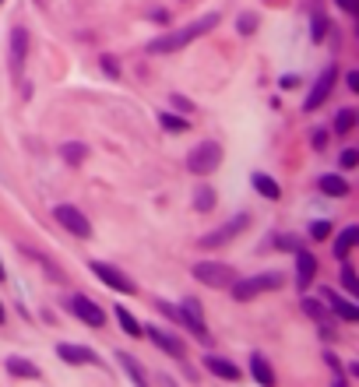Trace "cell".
<instances>
[{"instance_id":"d6986e66","label":"cell","mask_w":359,"mask_h":387,"mask_svg":"<svg viewBox=\"0 0 359 387\" xmlns=\"http://www.w3.org/2000/svg\"><path fill=\"white\" fill-rule=\"evenodd\" d=\"M250 285H254V292H279L285 285V275L282 272H261L250 278Z\"/></svg>"},{"instance_id":"7402d4cb","label":"cell","mask_w":359,"mask_h":387,"mask_svg":"<svg viewBox=\"0 0 359 387\" xmlns=\"http://www.w3.org/2000/svg\"><path fill=\"white\" fill-rule=\"evenodd\" d=\"M8 373L11 377H25V380H36L39 377V366H32L28 360H21V355H11V360H8Z\"/></svg>"},{"instance_id":"30bf717a","label":"cell","mask_w":359,"mask_h":387,"mask_svg":"<svg viewBox=\"0 0 359 387\" xmlns=\"http://www.w3.org/2000/svg\"><path fill=\"white\" fill-rule=\"evenodd\" d=\"M71 313L78 317V320H85L88 327H102L106 324V310L96 303V300H88V296H71Z\"/></svg>"},{"instance_id":"1f68e13d","label":"cell","mask_w":359,"mask_h":387,"mask_svg":"<svg viewBox=\"0 0 359 387\" xmlns=\"http://www.w3.org/2000/svg\"><path fill=\"white\" fill-rule=\"evenodd\" d=\"M236 28H239L243 36H254V32H257V14H239Z\"/></svg>"},{"instance_id":"3957f363","label":"cell","mask_w":359,"mask_h":387,"mask_svg":"<svg viewBox=\"0 0 359 387\" xmlns=\"http://www.w3.org/2000/svg\"><path fill=\"white\" fill-rule=\"evenodd\" d=\"M191 275H194L201 285H208V289H229L232 278H236V267H229V264H222V261H197V264L191 267Z\"/></svg>"},{"instance_id":"d590c367","label":"cell","mask_w":359,"mask_h":387,"mask_svg":"<svg viewBox=\"0 0 359 387\" xmlns=\"http://www.w3.org/2000/svg\"><path fill=\"white\" fill-rule=\"evenodd\" d=\"M99 64H102V71H106L109 78H120V64L113 60V56H102V60H99Z\"/></svg>"},{"instance_id":"836d02e7","label":"cell","mask_w":359,"mask_h":387,"mask_svg":"<svg viewBox=\"0 0 359 387\" xmlns=\"http://www.w3.org/2000/svg\"><path fill=\"white\" fill-rule=\"evenodd\" d=\"M356 162H359V152H356V148H345V152L338 155V166H342V169H356Z\"/></svg>"},{"instance_id":"9c48e42d","label":"cell","mask_w":359,"mask_h":387,"mask_svg":"<svg viewBox=\"0 0 359 387\" xmlns=\"http://www.w3.org/2000/svg\"><path fill=\"white\" fill-rule=\"evenodd\" d=\"M144 335L155 342V349H162L166 355H173V360H184V355H187V345H184V338H180V335H173V331H166V327L148 324V327H144Z\"/></svg>"},{"instance_id":"4dcf8cb0","label":"cell","mask_w":359,"mask_h":387,"mask_svg":"<svg viewBox=\"0 0 359 387\" xmlns=\"http://www.w3.org/2000/svg\"><path fill=\"white\" fill-rule=\"evenodd\" d=\"M342 289H345V292H356V289H359V278H356V272H352L345 261H342Z\"/></svg>"},{"instance_id":"8992f818","label":"cell","mask_w":359,"mask_h":387,"mask_svg":"<svg viewBox=\"0 0 359 387\" xmlns=\"http://www.w3.org/2000/svg\"><path fill=\"white\" fill-rule=\"evenodd\" d=\"M53 222H60L71 236H78V240H88V236H92V222H88L85 212H78L74 204H56L53 208Z\"/></svg>"},{"instance_id":"7a4b0ae2","label":"cell","mask_w":359,"mask_h":387,"mask_svg":"<svg viewBox=\"0 0 359 387\" xmlns=\"http://www.w3.org/2000/svg\"><path fill=\"white\" fill-rule=\"evenodd\" d=\"M222 144L219 141H197L191 148V155H187V169L197 173V176H208V173H215L222 166Z\"/></svg>"},{"instance_id":"277c9868","label":"cell","mask_w":359,"mask_h":387,"mask_svg":"<svg viewBox=\"0 0 359 387\" xmlns=\"http://www.w3.org/2000/svg\"><path fill=\"white\" fill-rule=\"evenodd\" d=\"M250 229V215H232L226 225H219L215 232H204L201 236V250H215V247H226V243H232L239 232H247Z\"/></svg>"},{"instance_id":"f546056e","label":"cell","mask_w":359,"mask_h":387,"mask_svg":"<svg viewBox=\"0 0 359 387\" xmlns=\"http://www.w3.org/2000/svg\"><path fill=\"white\" fill-rule=\"evenodd\" d=\"M324 36H327V18L324 14H314V21H310V39L314 43H324Z\"/></svg>"},{"instance_id":"f35d334b","label":"cell","mask_w":359,"mask_h":387,"mask_svg":"<svg viewBox=\"0 0 359 387\" xmlns=\"http://www.w3.org/2000/svg\"><path fill=\"white\" fill-rule=\"evenodd\" d=\"M327 144V134L324 131H314V148H324Z\"/></svg>"},{"instance_id":"e0dca14e","label":"cell","mask_w":359,"mask_h":387,"mask_svg":"<svg viewBox=\"0 0 359 387\" xmlns=\"http://www.w3.org/2000/svg\"><path fill=\"white\" fill-rule=\"evenodd\" d=\"M250 184H254V190H257L261 197H268V201H279V197H282L279 180H272L268 173H254V176H250Z\"/></svg>"},{"instance_id":"603a6c76","label":"cell","mask_w":359,"mask_h":387,"mask_svg":"<svg viewBox=\"0 0 359 387\" xmlns=\"http://www.w3.org/2000/svg\"><path fill=\"white\" fill-rule=\"evenodd\" d=\"M116 320H120V327H124L127 335H134V338H141V335H144V324H141L127 307H116Z\"/></svg>"},{"instance_id":"5b68a950","label":"cell","mask_w":359,"mask_h":387,"mask_svg":"<svg viewBox=\"0 0 359 387\" xmlns=\"http://www.w3.org/2000/svg\"><path fill=\"white\" fill-rule=\"evenodd\" d=\"M176 320L187 324L191 335H194L201 345H212V331H208V324H204V317H201V303H197V300H184V303H180V307H176Z\"/></svg>"},{"instance_id":"8fae6325","label":"cell","mask_w":359,"mask_h":387,"mask_svg":"<svg viewBox=\"0 0 359 387\" xmlns=\"http://www.w3.org/2000/svg\"><path fill=\"white\" fill-rule=\"evenodd\" d=\"M56 355H60L67 366H96V363H99V355L88 349V345H71V342L56 345Z\"/></svg>"},{"instance_id":"cb8c5ba5","label":"cell","mask_w":359,"mask_h":387,"mask_svg":"<svg viewBox=\"0 0 359 387\" xmlns=\"http://www.w3.org/2000/svg\"><path fill=\"white\" fill-rule=\"evenodd\" d=\"M159 127L169 131V134H184V131H191V120H184V116H173L169 109H162L159 113Z\"/></svg>"},{"instance_id":"f1b7e54d","label":"cell","mask_w":359,"mask_h":387,"mask_svg":"<svg viewBox=\"0 0 359 387\" xmlns=\"http://www.w3.org/2000/svg\"><path fill=\"white\" fill-rule=\"evenodd\" d=\"M303 313H307V317H314L317 324H324V320H327V310H324V300H303Z\"/></svg>"},{"instance_id":"ffe728a7","label":"cell","mask_w":359,"mask_h":387,"mask_svg":"<svg viewBox=\"0 0 359 387\" xmlns=\"http://www.w3.org/2000/svg\"><path fill=\"white\" fill-rule=\"evenodd\" d=\"M356 240H359V229H356V225L342 229V232L335 236V257H338V261H349V254H352Z\"/></svg>"},{"instance_id":"b9f144b4","label":"cell","mask_w":359,"mask_h":387,"mask_svg":"<svg viewBox=\"0 0 359 387\" xmlns=\"http://www.w3.org/2000/svg\"><path fill=\"white\" fill-rule=\"evenodd\" d=\"M0 282H8V267H4V261H0Z\"/></svg>"},{"instance_id":"4316f807","label":"cell","mask_w":359,"mask_h":387,"mask_svg":"<svg viewBox=\"0 0 359 387\" xmlns=\"http://www.w3.org/2000/svg\"><path fill=\"white\" fill-rule=\"evenodd\" d=\"M272 247H275V250H299V247H303V240H299V236H292V232H275V236H272Z\"/></svg>"},{"instance_id":"d6a6232c","label":"cell","mask_w":359,"mask_h":387,"mask_svg":"<svg viewBox=\"0 0 359 387\" xmlns=\"http://www.w3.org/2000/svg\"><path fill=\"white\" fill-rule=\"evenodd\" d=\"M310 236H314V240H327V236H331V222H327V219H317V222L310 225Z\"/></svg>"},{"instance_id":"9a60e30c","label":"cell","mask_w":359,"mask_h":387,"mask_svg":"<svg viewBox=\"0 0 359 387\" xmlns=\"http://www.w3.org/2000/svg\"><path fill=\"white\" fill-rule=\"evenodd\" d=\"M250 373H254V380H257L261 387H272V384H275V370H272V363H268L261 352L250 355Z\"/></svg>"},{"instance_id":"d4e9b609","label":"cell","mask_w":359,"mask_h":387,"mask_svg":"<svg viewBox=\"0 0 359 387\" xmlns=\"http://www.w3.org/2000/svg\"><path fill=\"white\" fill-rule=\"evenodd\" d=\"M116 363L124 366V373H127V377H131L134 384H148V373H144V370H141V366H138V363L131 360L127 352H116Z\"/></svg>"},{"instance_id":"7c38bea8","label":"cell","mask_w":359,"mask_h":387,"mask_svg":"<svg viewBox=\"0 0 359 387\" xmlns=\"http://www.w3.org/2000/svg\"><path fill=\"white\" fill-rule=\"evenodd\" d=\"M320 300L327 303V310H331V313H338L342 320H349V324H356V320H359V307H356L352 300H345L342 292H335V289H324V292H320Z\"/></svg>"},{"instance_id":"ac0fdd59","label":"cell","mask_w":359,"mask_h":387,"mask_svg":"<svg viewBox=\"0 0 359 387\" xmlns=\"http://www.w3.org/2000/svg\"><path fill=\"white\" fill-rule=\"evenodd\" d=\"M25 56H28V32L25 28H14L11 32V67L14 71L25 64Z\"/></svg>"},{"instance_id":"60d3db41","label":"cell","mask_w":359,"mask_h":387,"mask_svg":"<svg viewBox=\"0 0 359 387\" xmlns=\"http://www.w3.org/2000/svg\"><path fill=\"white\" fill-rule=\"evenodd\" d=\"M152 18H155V21H162V25H166V21H169V11H152Z\"/></svg>"},{"instance_id":"6da1fadb","label":"cell","mask_w":359,"mask_h":387,"mask_svg":"<svg viewBox=\"0 0 359 387\" xmlns=\"http://www.w3.org/2000/svg\"><path fill=\"white\" fill-rule=\"evenodd\" d=\"M215 25H219V14H215V11H208V14H201L197 21H191V25H184V28H173V32H162V36H155L152 43H148V53H152V56L180 53L184 46H191L194 39H201L204 32H212Z\"/></svg>"},{"instance_id":"52a82bcc","label":"cell","mask_w":359,"mask_h":387,"mask_svg":"<svg viewBox=\"0 0 359 387\" xmlns=\"http://www.w3.org/2000/svg\"><path fill=\"white\" fill-rule=\"evenodd\" d=\"M88 267H92V275H96L102 285H109V289H116V292H124V296H134V292H138L134 278H127L124 272H120V267H113V264H106V261H92Z\"/></svg>"},{"instance_id":"2e32d148","label":"cell","mask_w":359,"mask_h":387,"mask_svg":"<svg viewBox=\"0 0 359 387\" xmlns=\"http://www.w3.org/2000/svg\"><path fill=\"white\" fill-rule=\"evenodd\" d=\"M317 187H320V194H327V197H345V194H349L345 176H338V173H324L320 180H317Z\"/></svg>"},{"instance_id":"8d00e7d4","label":"cell","mask_w":359,"mask_h":387,"mask_svg":"<svg viewBox=\"0 0 359 387\" xmlns=\"http://www.w3.org/2000/svg\"><path fill=\"white\" fill-rule=\"evenodd\" d=\"M335 4H338L345 14H356V0H335Z\"/></svg>"},{"instance_id":"ba28073f","label":"cell","mask_w":359,"mask_h":387,"mask_svg":"<svg viewBox=\"0 0 359 387\" xmlns=\"http://www.w3.org/2000/svg\"><path fill=\"white\" fill-rule=\"evenodd\" d=\"M331 88H335V64L320 71V78H317V81H314V88H310V96L303 99V109H307V113L320 109L327 99H331Z\"/></svg>"},{"instance_id":"44dd1931","label":"cell","mask_w":359,"mask_h":387,"mask_svg":"<svg viewBox=\"0 0 359 387\" xmlns=\"http://www.w3.org/2000/svg\"><path fill=\"white\" fill-rule=\"evenodd\" d=\"M60 159H64L67 166H81L88 159V148L81 141H67V144H60Z\"/></svg>"},{"instance_id":"4fadbf2b","label":"cell","mask_w":359,"mask_h":387,"mask_svg":"<svg viewBox=\"0 0 359 387\" xmlns=\"http://www.w3.org/2000/svg\"><path fill=\"white\" fill-rule=\"evenodd\" d=\"M296 254V282H299V289H307V285H314V278H317V261H314V254L310 250H292Z\"/></svg>"},{"instance_id":"484cf974","label":"cell","mask_w":359,"mask_h":387,"mask_svg":"<svg viewBox=\"0 0 359 387\" xmlns=\"http://www.w3.org/2000/svg\"><path fill=\"white\" fill-rule=\"evenodd\" d=\"M215 190L212 187H197L194 190V212H212V208H215Z\"/></svg>"},{"instance_id":"74e56055","label":"cell","mask_w":359,"mask_h":387,"mask_svg":"<svg viewBox=\"0 0 359 387\" xmlns=\"http://www.w3.org/2000/svg\"><path fill=\"white\" fill-rule=\"evenodd\" d=\"M345 81H349L352 92H359V74H356V71H349V74H345Z\"/></svg>"},{"instance_id":"83f0119b","label":"cell","mask_w":359,"mask_h":387,"mask_svg":"<svg viewBox=\"0 0 359 387\" xmlns=\"http://www.w3.org/2000/svg\"><path fill=\"white\" fill-rule=\"evenodd\" d=\"M352 127H356V109H342L335 116V134H349Z\"/></svg>"},{"instance_id":"ab89813d","label":"cell","mask_w":359,"mask_h":387,"mask_svg":"<svg viewBox=\"0 0 359 387\" xmlns=\"http://www.w3.org/2000/svg\"><path fill=\"white\" fill-rule=\"evenodd\" d=\"M296 85H299L296 74H285V78H282V88H296Z\"/></svg>"},{"instance_id":"7bdbcfd3","label":"cell","mask_w":359,"mask_h":387,"mask_svg":"<svg viewBox=\"0 0 359 387\" xmlns=\"http://www.w3.org/2000/svg\"><path fill=\"white\" fill-rule=\"evenodd\" d=\"M0 324H4V303H0Z\"/></svg>"},{"instance_id":"5bb4252c","label":"cell","mask_w":359,"mask_h":387,"mask_svg":"<svg viewBox=\"0 0 359 387\" xmlns=\"http://www.w3.org/2000/svg\"><path fill=\"white\" fill-rule=\"evenodd\" d=\"M204 370L215 373L219 380H239V377H243V370L232 366L229 360H222V355H204Z\"/></svg>"},{"instance_id":"ee69618b","label":"cell","mask_w":359,"mask_h":387,"mask_svg":"<svg viewBox=\"0 0 359 387\" xmlns=\"http://www.w3.org/2000/svg\"><path fill=\"white\" fill-rule=\"evenodd\" d=\"M0 4H4V0H0Z\"/></svg>"},{"instance_id":"e575fe53","label":"cell","mask_w":359,"mask_h":387,"mask_svg":"<svg viewBox=\"0 0 359 387\" xmlns=\"http://www.w3.org/2000/svg\"><path fill=\"white\" fill-rule=\"evenodd\" d=\"M169 106H173V109H180V113H191V109H194V102H191V99H184V96H169Z\"/></svg>"}]
</instances>
